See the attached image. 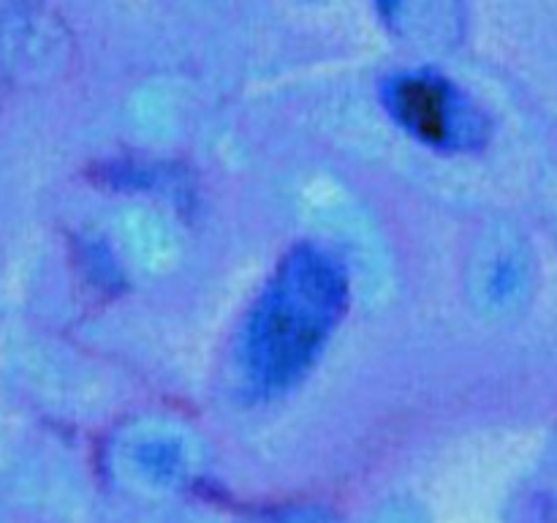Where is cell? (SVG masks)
I'll return each mask as SVG.
<instances>
[{"label": "cell", "mask_w": 557, "mask_h": 523, "mask_svg": "<svg viewBox=\"0 0 557 523\" xmlns=\"http://www.w3.org/2000/svg\"><path fill=\"white\" fill-rule=\"evenodd\" d=\"M348 303L341 265L313 245L283 256L248 316L243 368L256 392L275 396L297 385L324 352Z\"/></svg>", "instance_id": "1"}, {"label": "cell", "mask_w": 557, "mask_h": 523, "mask_svg": "<svg viewBox=\"0 0 557 523\" xmlns=\"http://www.w3.org/2000/svg\"><path fill=\"white\" fill-rule=\"evenodd\" d=\"M397 125L441 153H471L487 142V118L457 85L433 71H406L384 85Z\"/></svg>", "instance_id": "2"}, {"label": "cell", "mask_w": 557, "mask_h": 523, "mask_svg": "<svg viewBox=\"0 0 557 523\" xmlns=\"http://www.w3.org/2000/svg\"><path fill=\"white\" fill-rule=\"evenodd\" d=\"M375 5H379V14L384 16L386 25H397L406 14L408 0H375Z\"/></svg>", "instance_id": "3"}]
</instances>
